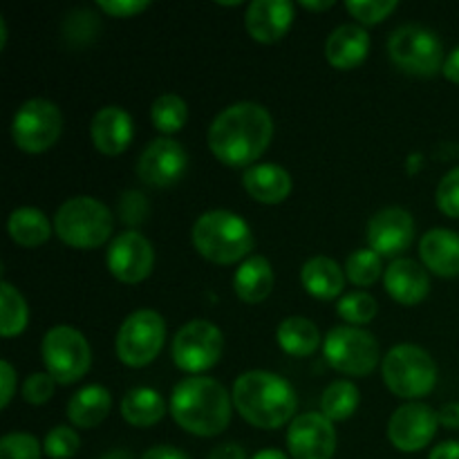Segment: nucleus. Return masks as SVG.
Segmentation results:
<instances>
[{
    "label": "nucleus",
    "mask_w": 459,
    "mask_h": 459,
    "mask_svg": "<svg viewBox=\"0 0 459 459\" xmlns=\"http://www.w3.org/2000/svg\"><path fill=\"white\" fill-rule=\"evenodd\" d=\"M273 137V119L267 108L240 101L224 108L209 128V148L224 166L242 169L264 155Z\"/></svg>",
    "instance_id": "obj_1"
},
{
    "label": "nucleus",
    "mask_w": 459,
    "mask_h": 459,
    "mask_svg": "<svg viewBox=\"0 0 459 459\" xmlns=\"http://www.w3.org/2000/svg\"><path fill=\"white\" fill-rule=\"evenodd\" d=\"M231 394L209 377H186L170 394V415L175 424L197 437H215L231 421Z\"/></svg>",
    "instance_id": "obj_2"
},
{
    "label": "nucleus",
    "mask_w": 459,
    "mask_h": 459,
    "mask_svg": "<svg viewBox=\"0 0 459 459\" xmlns=\"http://www.w3.org/2000/svg\"><path fill=\"white\" fill-rule=\"evenodd\" d=\"M233 406L247 424L263 430L285 426L299 408L290 381L267 370L245 372L233 384Z\"/></svg>",
    "instance_id": "obj_3"
},
{
    "label": "nucleus",
    "mask_w": 459,
    "mask_h": 459,
    "mask_svg": "<svg viewBox=\"0 0 459 459\" xmlns=\"http://www.w3.org/2000/svg\"><path fill=\"white\" fill-rule=\"evenodd\" d=\"M193 247L202 258L215 264H233L254 249L251 227L231 211H206L193 224Z\"/></svg>",
    "instance_id": "obj_4"
},
{
    "label": "nucleus",
    "mask_w": 459,
    "mask_h": 459,
    "mask_svg": "<svg viewBox=\"0 0 459 459\" xmlns=\"http://www.w3.org/2000/svg\"><path fill=\"white\" fill-rule=\"evenodd\" d=\"M54 231L67 247L97 249L112 236V213L97 197H72L56 211Z\"/></svg>",
    "instance_id": "obj_5"
},
{
    "label": "nucleus",
    "mask_w": 459,
    "mask_h": 459,
    "mask_svg": "<svg viewBox=\"0 0 459 459\" xmlns=\"http://www.w3.org/2000/svg\"><path fill=\"white\" fill-rule=\"evenodd\" d=\"M384 381L394 397L421 399L437 384V366L420 345H394L384 357Z\"/></svg>",
    "instance_id": "obj_6"
},
{
    "label": "nucleus",
    "mask_w": 459,
    "mask_h": 459,
    "mask_svg": "<svg viewBox=\"0 0 459 459\" xmlns=\"http://www.w3.org/2000/svg\"><path fill=\"white\" fill-rule=\"evenodd\" d=\"M40 354L48 375L56 384L70 385L83 379L92 366V350L85 336L70 325H56L43 336Z\"/></svg>",
    "instance_id": "obj_7"
},
{
    "label": "nucleus",
    "mask_w": 459,
    "mask_h": 459,
    "mask_svg": "<svg viewBox=\"0 0 459 459\" xmlns=\"http://www.w3.org/2000/svg\"><path fill=\"white\" fill-rule=\"evenodd\" d=\"M388 56L402 72L435 76L444 70V45L437 34L421 25H402L390 34Z\"/></svg>",
    "instance_id": "obj_8"
},
{
    "label": "nucleus",
    "mask_w": 459,
    "mask_h": 459,
    "mask_svg": "<svg viewBox=\"0 0 459 459\" xmlns=\"http://www.w3.org/2000/svg\"><path fill=\"white\" fill-rule=\"evenodd\" d=\"M166 341V323L155 309L130 314L117 334V357L128 368H146L160 357Z\"/></svg>",
    "instance_id": "obj_9"
},
{
    "label": "nucleus",
    "mask_w": 459,
    "mask_h": 459,
    "mask_svg": "<svg viewBox=\"0 0 459 459\" xmlns=\"http://www.w3.org/2000/svg\"><path fill=\"white\" fill-rule=\"evenodd\" d=\"M325 361L348 377H368L379 363V343L368 330L341 325L330 330L323 343Z\"/></svg>",
    "instance_id": "obj_10"
},
{
    "label": "nucleus",
    "mask_w": 459,
    "mask_h": 459,
    "mask_svg": "<svg viewBox=\"0 0 459 459\" xmlns=\"http://www.w3.org/2000/svg\"><path fill=\"white\" fill-rule=\"evenodd\" d=\"M63 133V115L48 99H30L18 108L12 121V139L21 151L39 155L49 151Z\"/></svg>",
    "instance_id": "obj_11"
},
{
    "label": "nucleus",
    "mask_w": 459,
    "mask_h": 459,
    "mask_svg": "<svg viewBox=\"0 0 459 459\" xmlns=\"http://www.w3.org/2000/svg\"><path fill=\"white\" fill-rule=\"evenodd\" d=\"M222 350L224 336L220 327L204 318H197V321L179 327L170 352H173V361L179 370L188 372V375H200V372L211 370L220 361Z\"/></svg>",
    "instance_id": "obj_12"
},
{
    "label": "nucleus",
    "mask_w": 459,
    "mask_h": 459,
    "mask_svg": "<svg viewBox=\"0 0 459 459\" xmlns=\"http://www.w3.org/2000/svg\"><path fill=\"white\" fill-rule=\"evenodd\" d=\"M106 264L119 282L137 285L151 276L155 251L148 238H143L139 231H124L108 247Z\"/></svg>",
    "instance_id": "obj_13"
},
{
    "label": "nucleus",
    "mask_w": 459,
    "mask_h": 459,
    "mask_svg": "<svg viewBox=\"0 0 459 459\" xmlns=\"http://www.w3.org/2000/svg\"><path fill=\"white\" fill-rule=\"evenodd\" d=\"M437 411L420 402H411L397 408L388 421V439L397 451L420 453L433 442L437 433Z\"/></svg>",
    "instance_id": "obj_14"
},
{
    "label": "nucleus",
    "mask_w": 459,
    "mask_h": 459,
    "mask_svg": "<svg viewBox=\"0 0 459 459\" xmlns=\"http://www.w3.org/2000/svg\"><path fill=\"white\" fill-rule=\"evenodd\" d=\"M188 169V155L175 139H152L137 161V178L155 188L178 184Z\"/></svg>",
    "instance_id": "obj_15"
},
{
    "label": "nucleus",
    "mask_w": 459,
    "mask_h": 459,
    "mask_svg": "<svg viewBox=\"0 0 459 459\" xmlns=\"http://www.w3.org/2000/svg\"><path fill=\"white\" fill-rule=\"evenodd\" d=\"M287 451L291 459H332L336 453L334 424L323 412H305L290 424Z\"/></svg>",
    "instance_id": "obj_16"
},
{
    "label": "nucleus",
    "mask_w": 459,
    "mask_h": 459,
    "mask_svg": "<svg viewBox=\"0 0 459 459\" xmlns=\"http://www.w3.org/2000/svg\"><path fill=\"white\" fill-rule=\"evenodd\" d=\"M415 220L402 206H388L375 213L368 222V242L381 258H394L412 245Z\"/></svg>",
    "instance_id": "obj_17"
},
{
    "label": "nucleus",
    "mask_w": 459,
    "mask_h": 459,
    "mask_svg": "<svg viewBox=\"0 0 459 459\" xmlns=\"http://www.w3.org/2000/svg\"><path fill=\"white\" fill-rule=\"evenodd\" d=\"M294 4L290 0H254L247 7L245 27L258 43H278L294 22Z\"/></svg>",
    "instance_id": "obj_18"
},
{
    "label": "nucleus",
    "mask_w": 459,
    "mask_h": 459,
    "mask_svg": "<svg viewBox=\"0 0 459 459\" xmlns=\"http://www.w3.org/2000/svg\"><path fill=\"white\" fill-rule=\"evenodd\" d=\"M90 137H92L94 148L103 155H121L133 143V117L119 106L101 108L90 124Z\"/></svg>",
    "instance_id": "obj_19"
},
{
    "label": "nucleus",
    "mask_w": 459,
    "mask_h": 459,
    "mask_svg": "<svg viewBox=\"0 0 459 459\" xmlns=\"http://www.w3.org/2000/svg\"><path fill=\"white\" fill-rule=\"evenodd\" d=\"M384 285L390 299L403 307L420 305L430 291V278L420 263L411 258H397L384 273Z\"/></svg>",
    "instance_id": "obj_20"
},
{
    "label": "nucleus",
    "mask_w": 459,
    "mask_h": 459,
    "mask_svg": "<svg viewBox=\"0 0 459 459\" xmlns=\"http://www.w3.org/2000/svg\"><path fill=\"white\" fill-rule=\"evenodd\" d=\"M370 54V34L359 25H341L327 36L325 56L336 70H354Z\"/></svg>",
    "instance_id": "obj_21"
},
{
    "label": "nucleus",
    "mask_w": 459,
    "mask_h": 459,
    "mask_svg": "<svg viewBox=\"0 0 459 459\" xmlns=\"http://www.w3.org/2000/svg\"><path fill=\"white\" fill-rule=\"evenodd\" d=\"M420 255L424 267L435 276H459V236L451 229H433L420 242Z\"/></svg>",
    "instance_id": "obj_22"
},
{
    "label": "nucleus",
    "mask_w": 459,
    "mask_h": 459,
    "mask_svg": "<svg viewBox=\"0 0 459 459\" xmlns=\"http://www.w3.org/2000/svg\"><path fill=\"white\" fill-rule=\"evenodd\" d=\"M242 184L260 204H281L291 193V175L278 164H254L245 170Z\"/></svg>",
    "instance_id": "obj_23"
},
{
    "label": "nucleus",
    "mask_w": 459,
    "mask_h": 459,
    "mask_svg": "<svg viewBox=\"0 0 459 459\" xmlns=\"http://www.w3.org/2000/svg\"><path fill=\"white\" fill-rule=\"evenodd\" d=\"M300 282L305 291L318 300H334L339 299L345 287V273L339 264L325 255L307 260L300 269Z\"/></svg>",
    "instance_id": "obj_24"
},
{
    "label": "nucleus",
    "mask_w": 459,
    "mask_h": 459,
    "mask_svg": "<svg viewBox=\"0 0 459 459\" xmlns=\"http://www.w3.org/2000/svg\"><path fill=\"white\" fill-rule=\"evenodd\" d=\"M233 290L242 303L258 305L272 294L273 290V269L263 255H251L238 267L233 276Z\"/></svg>",
    "instance_id": "obj_25"
},
{
    "label": "nucleus",
    "mask_w": 459,
    "mask_h": 459,
    "mask_svg": "<svg viewBox=\"0 0 459 459\" xmlns=\"http://www.w3.org/2000/svg\"><path fill=\"white\" fill-rule=\"evenodd\" d=\"M112 397L103 385H85L67 402V420L79 429H94L110 415Z\"/></svg>",
    "instance_id": "obj_26"
},
{
    "label": "nucleus",
    "mask_w": 459,
    "mask_h": 459,
    "mask_svg": "<svg viewBox=\"0 0 459 459\" xmlns=\"http://www.w3.org/2000/svg\"><path fill=\"white\" fill-rule=\"evenodd\" d=\"M278 345L285 354L296 359L312 357L321 345V332L309 318L290 316L278 325L276 332Z\"/></svg>",
    "instance_id": "obj_27"
},
{
    "label": "nucleus",
    "mask_w": 459,
    "mask_h": 459,
    "mask_svg": "<svg viewBox=\"0 0 459 459\" xmlns=\"http://www.w3.org/2000/svg\"><path fill=\"white\" fill-rule=\"evenodd\" d=\"M7 231L16 245L31 249V247H40L49 240L52 222H49V218L40 209L22 206V209H16L9 215Z\"/></svg>",
    "instance_id": "obj_28"
},
{
    "label": "nucleus",
    "mask_w": 459,
    "mask_h": 459,
    "mask_svg": "<svg viewBox=\"0 0 459 459\" xmlns=\"http://www.w3.org/2000/svg\"><path fill=\"white\" fill-rule=\"evenodd\" d=\"M166 403L161 394L152 388H134L121 402V417L130 426L148 429L164 420Z\"/></svg>",
    "instance_id": "obj_29"
},
{
    "label": "nucleus",
    "mask_w": 459,
    "mask_h": 459,
    "mask_svg": "<svg viewBox=\"0 0 459 459\" xmlns=\"http://www.w3.org/2000/svg\"><path fill=\"white\" fill-rule=\"evenodd\" d=\"M30 321V307H27L25 299L21 291L7 281L0 285V334L4 339L18 336L27 327Z\"/></svg>",
    "instance_id": "obj_30"
},
{
    "label": "nucleus",
    "mask_w": 459,
    "mask_h": 459,
    "mask_svg": "<svg viewBox=\"0 0 459 459\" xmlns=\"http://www.w3.org/2000/svg\"><path fill=\"white\" fill-rule=\"evenodd\" d=\"M359 402H361V394H359V388L352 381H334L323 393L321 412L332 424L334 421H345L357 412Z\"/></svg>",
    "instance_id": "obj_31"
},
{
    "label": "nucleus",
    "mask_w": 459,
    "mask_h": 459,
    "mask_svg": "<svg viewBox=\"0 0 459 459\" xmlns=\"http://www.w3.org/2000/svg\"><path fill=\"white\" fill-rule=\"evenodd\" d=\"M152 126L160 130L161 134H175L186 126L188 119V106L182 97L178 94H161L155 99L151 108Z\"/></svg>",
    "instance_id": "obj_32"
},
{
    "label": "nucleus",
    "mask_w": 459,
    "mask_h": 459,
    "mask_svg": "<svg viewBox=\"0 0 459 459\" xmlns=\"http://www.w3.org/2000/svg\"><path fill=\"white\" fill-rule=\"evenodd\" d=\"M99 30H101V25H99L97 13L90 12V9H74L63 21V36H65V40L72 48L90 45L97 39Z\"/></svg>",
    "instance_id": "obj_33"
},
{
    "label": "nucleus",
    "mask_w": 459,
    "mask_h": 459,
    "mask_svg": "<svg viewBox=\"0 0 459 459\" xmlns=\"http://www.w3.org/2000/svg\"><path fill=\"white\" fill-rule=\"evenodd\" d=\"M381 272V255L375 254L372 249H357L350 254L348 263H345V273H348L350 282L357 287H370L379 281Z\"/></svg>",
    "instance_id": "obj_34"
},
{
    "label": "nucleus",
    "mask_w": 459,
    "mask_h": 459,
    "mask_svg": "<svg viewBox=\"0 0 459 459\" xmlns=\"http://www.w3.org/2000/svg\"><path fill=\"white\" fill-rule=\"evenodd\" d=\"M336 312L343 318L345 323H350L352 327H361L366 323H370L372 318L379 312V305L366 291H352V294H345L343 299L336 305Z\"/></svg>",
    "instance_id": "obj_35"
},
{
    "label": "nucleus",
    "mask_w": 459,
    "mask_h": 459,
    "mask_svg": "<svg viewBox=\"0 0 459 459\" xmlns=\"http://www.w3.org/2000/svg\"><path fill=\"white\" fill-rule=\"evenodd\" d=\"M81 448V437L67 426H56L48 433L43 444L45 455L52 459H70L79 453Z\"/></svg>",
    "instance_id": "obj_36"
},
{
    "label": "nucleus",
    "mask_w": 459,
    "mask_h": 459,
    "mask_svg": "<svg viewBox=\"0 0 459 459\" xmlns=\"http://www.w3.org/2000/svg\"><path fill=\"white\" fill-rule=\"evenodd\" d=\"M345 9L361 25H377L397 9V0H350V3H345Z\"/></svg>",
    "instance_id": "obj_37"
},
{
    "label": "nucleus",
    "mask_w": 459,
    "mask_h": 459,
    "mask_svg": "<svg viewBox=\"0 0 459 459\" xmlns=\"http://www.w3.org/2000/svg\"><path fill=\"white\" fill-rule=\"evenodd\" d=\"M40 444L30 433H9L0 439V459H40Z\"/></svg>",
    "instance_id": "obj_38"
},
{
    "label": "nucleus",
    "mask_w": 459,
    "mask_h": 459,
    "mask_svg": "<svg viewBox=\"0 0 459 459\" xmlns=\"http://www.w3.org/2000/svg\"><path fill=\"white\" fill-rule=\"evenodd\" d=\"M151 215V204L139 191H126L119 200V218L128 227H139Z\"/></svg>",
    "instance_id": "obj_39"
},
{
    "label": "nucleus",
    "mask_w": 459,
    "mask_h": 459,
    "mask_svg": "<svg viewBox=\"0 0 459 459\" xmlns=\"http://www.w3.org/2000/svg\"><path fill=\"white\" fill-rule=\"evenodd\" d=\"M437 206L448 218H459V166L448 170L437 186Z\"/></svg>",
    "instance_id": "obj_40"
},
{
    "label": "nucleus",
    "mask_w": 459,
    "mask_h": 459,
    "mask_svg": "<svg viewBox=\"0 0 459 459\" xmlns=\"http://www.w3.org/2000/svg\"><path fill=\"white\" fill-rule=\"evenodd\" d=\"M54 384H56V381H54L48 372H34V375L27 377L25 384H22V388H21L22 399H25L27 403L40 406V403H45L52 399Z\"/></svg>",
    "instance_id": "obj_41"
},
{
    "label": "nucleus",
    "mask_w": 459,
    "mask_h": 459,
    "mask_svg": "<svg viewBox=\"0 0 459 459\" xmlns=\"http://www.w3.org/2000/svg\"><path fill=\"white\" fill-rule=\"evenodd\" d=\"M148 7H151V3H146V0H101L99 3V9L112 18H133L146 12Z\"/></svg>",
    "instance_id": "obj_42"
},
{
    "label": "nucleus",
    "mask_w": 459,
    "mask_h": 459,
    "mask_svg": "<svg viewBox=\"0 0 459 459\" xmlns=\"http://www.w3.org/2000/svg\"><path fill=\"white\" fill-rule=\"evenodd\" d=\"M0 381H3V394H0V406L7 408L16 390V372H13L12 363L3 361L0 363Z\"/></svg>",
    "instance_id": "obj_43"
},
{
    "label": "nucleus",
    "mask_w": 459,
    "mask_h": 459,
    "mask_svg": "<svg viewBox=\"0 0 459 459\" xmlns=\"http://www.w3.org/2000/svg\"><path fill=\"white\" fill-rule=\"evenodd\" d=\"M206 459H247V453L240 444L229 442V444H220L218 448H213L211 455Z\"/></svg>",
    "instance_id": "obj_44"
},
{
    "label": "nucleus",
    "mask_w": 459,
    "mask_h": 459,
    "mask_svg": "<svg viewBox=\"0 0 459 459\" xmlns=\"http://www.w3.org/2000/svg\"><path fill=\"white\" fill-rule=\"evenodd\" d=\"M142 459H191V457L175 446H152L143 453Z\"/></svg>",
    "instance_id": "obj_45"
},
{
    "label": "nucleus",
    "mask_w": 459,
    "mask_h": 459,
    "mask_svg": "<svg viewBox=\"0 0 459 459\" xmlns=\"http://www.w3.org/2000/svg\"><path fill=\"white\" fill-rule=\"evenodd\" d=\"M439 417V424L446 426V429H459V403L451 402V403H444L442 411L437 412Z\"/></svg>",
    "instance_id": "obj_46"
},
{
    "label": "nucleus",
    "mask_w": 459,
    "mask_h": 459,
    "mask_svg": "<svg viewBox=\"0 0 459 459\" xmlns=\"http://www.w3.org/2000/svg\"><path fill=\"white\" fill-rule=\"evenodd\" d=\"M429 459H459V442L451 439V442H442L430 451Z\"/></svg>",
    "instance_id": "obj_47"
},
{
    "label": "nucleus",
    "mask_w": 459,
    "mask_h": 459,
    "mask_svg": "<svg viewBox=\"0 0 459 459\" xmlns=\"http://www.w3.org/2000/svg\"><path fill=\"white\" fill-rule=\"evenodd\" d=\"M442 72L448 81H453V83L459 85V48H455L451 54H448Z\"/></svg>",
    "instance_id": "obj_48"
},
{
    "label": "nucleus",
    "mask_w": 459,
    "mask_h": 459,
    "mask_svg": "<svg viewBox=\"0 0 459 459\" xmlns=\"http://www.w3.org/2000/svg\"><path fill=\"white\" fill-rule=\"evenodd\" d=\"M300 7L309 9V12H327L334 7V0H325V3H312V0H300Z\"/></svg>",
    "instance_id": "obj_49"
},
{
    "label": "nucleus",
    "mask_w": 459,
    "mask_h": 459,
    "mask_svg": "<svg viewBox=\"0 0 459 459\" xmlns=\"http://www.w3.org/2000/svg\"><path fill=\"white\" fill-rule=\"evenodd\" d=\"M251 459H290L282 451H276V448H264V451L255 453Z\"/></svg>",
    "instance_id": "obj_50"
},
{
    "label": "nucleus",
    "mask_w": 459,
    "mask_h": 459,
    "mask_svg": "<svg viewBox=\"0 0 459 459\" xmlns=\"http://www.w3.org/2000/svg\"><path fill=\"white\" fill-rule=\"evenodd\" d=\"M101 459H134L133 453L130 451H124V448H117V451H110L106 453Z\"/></svg>",
    "instance_id": "obj_51"
},
{
    "label": "nucleus",
    "mask_w": 459,
    "mask_h": 459,
    "mask_svg": "<svg viewBox=\"0 0 459 459\" xmlns=\"http://www.w3.org/2000/svg\"><path fill=\"white\" fill-rule=\"evenodd\" d=\"M4 43H7V22L0 18V48H4Z\"/></svg>",
    "instance_id": "obj_52"
}]
</instances>
